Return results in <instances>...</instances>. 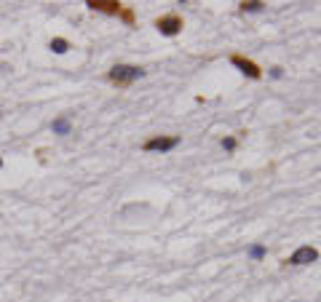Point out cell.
Returning <instances> with one entry per match:
<instances>
[{"instance_id":"10","label":"cell","mask_w":321,"mask_h":302,"mask_svg":"<svg viewBox=\"0 0 321 302\" xmlns=\"http://www.w3.org/2000/svg\"><path fill=\"white\" fill-rule=\"evenodd\" d=\"M222 147H225L228 153H230V150H235V139H233V136H228V139H222Z\"/></svg>"},{"instance_id":"2","label":"cell","mask_w":321,"mask_h":302,"mask_svg":"<svg viewBox=\"0 0 321 302\" xmlns=\"http://www.w3.org/2000/svg\"><path fill=\"white\" fill-rule=\"evenodd\" d=\"M177 144H180V136H153V139H147L142 144V150L145 153H169Z\"/></svg>"},{"instance_id":"1","label":"cell","mask_w":321,"mask_h":302,"mask_svg":"<svg viewBox=\"0 0 321 302\" xmlns=\"http://www.w3.org/2000/svg\"><path fill=\"white\" fill-rule=\"evenodd\" d=\"M145 75V70L142 67H132V64H115L113 70H110V83H115V86H129V83H134L137 78Z\"/></svg>"},{"instance_id":"7","label":"cell","mask_w":321,"mask_h":302,"mask_svg":"<svg viewBox=\"0 0 321 302\" xmlns=\"http://www.w3.org/2000/svg\"><path fill=\"white\" fill-rule=\"evenodd\" d=\"M51 129H54V134H70V121L67 118H56L54 123H51Z\"/></svg>"},{"instance_id":"3","label":"cell","mask_w":321,"mask_h":302,"mask_svg":"<svg viewBox=\"0 0 321 302\" xmlns=\"http://www.w3.org/2000/svg\"><path fill=\"white\" fill-rule=\"evenodd\" d=\"M89 8L102 11V14H110V16H118L123 11V5L118 3V0H89Z\"/></svg>"},{"instance_id":"9","label":"cell","mask_w":321,"mask_h":302,"mask_svg":"<svg viewBox=\"0 0 321 302\" xmlns=\"http://www.w3.org/2000/svg\"><path fill=\"white\" fill-rule=\"evenodd\" d=\"M241 8H244V11H260V8H263V3H241Z\"/></svg>"},{"instance_id":"6","label":"cell","mask_w":321,"mask_h":302,"mask_svg":"<svg viewBox=\"0 0 321 302\" xmlns=\"http://www.w3.org/2000/svg\"><path fill=\"white\" fill-rule=\"evenodd\" d=\"M233 64H238L249 78H260V67L254 62H246V59H241V56H233Z\"/></svg>"},{"instance_id":"8","label":"cell","mask_w":321,"mask_h":302,"mask_svg":"<svg viewBox=\"0 0 321 302\" xmlns=\"http://www.w3.org/2000/svg\"><path fill=\"white\" fill-rule=\"evenodd\" d=\"M48 45H51V51H56V54H64V51L70 48V43L64 41V38H54V41H51Z\"/></svg>"},{"instance_id":"12","label":"cell","mask_w":321,"mask_h":302,"mask_svg":"<svg viewBox=\"0 0 321 302\" xmlns=\"http://www.w3.org/2000/svg\"><path fill=\"white\" fill-rule=\"evenodd\" d=\"M0 166H3V158H0Z\"/></svg>"},{"instance_id":"4","label":"cell","mask_w":321,"mask_h":302,"mask_svg":"<svg viewBox=\"0 0 321 302\" xmlns=\"http://www.w3.org/2000/svg\"><path fill=\"white\" fill-rule=\"evenodd\" d=\"M155 27H158L163 35H177V32L182 30V19L180 16H174V14H169V16H161L158 22H155Z\"/></svg>"},{"instance_id":"11","label":"cell","mask_w":321,"mask_h":302,"mask_svg":"<svg viewBox=\"0 0 321 302\" xmlns=\"http://www.w3.org/2000/svg\"><path fill=\"white\" fill-rule=\"evenodd\" d=\"M252 257H254V259L265 257V246H254V249H252Z\"/></svg>"},{"instance_id":"5","label":"cell","mask_w":321,"mask_h":302,"mask_svg":"<svg viewBox=\"0 0 321 302\" xmlns=\"http://www.w3.org/2000/svg\"><path fill=\"white\" fill-rule=\"evenodd\" d=\"M316 259H319V252L313 246H300L289 257V265H308V262H316Z\"/></svg>"}]
</instances>
